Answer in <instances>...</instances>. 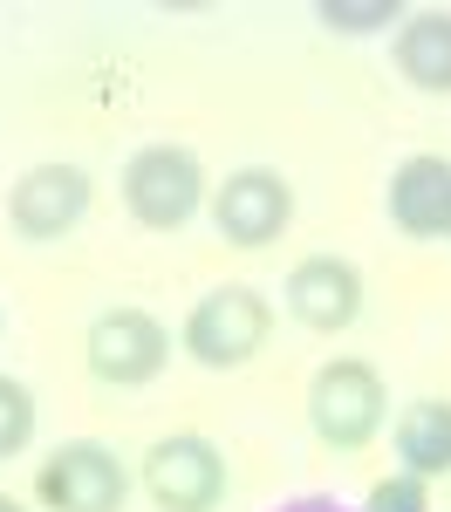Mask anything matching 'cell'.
<instances>
[{"label": "cell", "instance_id": "1", "mask_svg": "<svg viewBox=\"0 0 451 512\" xmlns=\"http://www.w3.org/2000/svg\"><path fill=\"white\" fill-rule=\"evenodd\" d=\"M267 335H274V308L240 287V280H226V287H212L192 301V315L178 328V349L192 355L199 369H246L253 355L267 349Z\"/></svg>", "mask_w": 451, "mask_h": 512}, {"label": "cell", "instance_id": "2", "mask_svg": "<svg viewBox=\"0 0 451 512\" xmlns=\"http://www.w3.org/2000/svg\"><path fill=\"white\" fill-rule=\"evenodd\" d=\"M383 417H390V390H383V376L369 362L335 355V362L315 369V383H308V431L322 437L328 451H363V444H376Z\"/></svg>", "mask_w": 451, "mask_h": 512}, {"label": "cell", "instance_id": "3", "mask_svg": "<svg viewBox=\"0 0 451 512\" xmlns=\"http://www.w3.org/2000/svg\"><path fill=\"white\" fill-rule=\"evenodd\" d=\"M123 205L151 233H185L205 205V164L185 144H144L123 164Z\"/></svg>", "mask_w": 451, "mask_h": 512}, {"label": "cell", "instance_id": "4", "mask_svg": "<svg viewBox=\"0 0 451 512\" xmlns=\"http://www.w3.org/2000/svg\"><path fill=\"white\" fill-rule=\"evenodd\" d=\"M82 355H89V376L110 383V390H144L171 369V328L144 308H103L82 335Z\"/></svg>", "mask_w": 451, "mask_h": 512}, {"label": "cell", "instance_id": "5", "mask_svg": "<svg viewBox=\"0 0 451 512\" xmlns=\"http://www.w3.org/2000/svg\"><path fill=\"white\" fill-rule=\"evenodd\" d=\"M226 451L199 431H178L158 437L144 451V492L158 512H219L226 506Z\"/></svg>", "mask_w": 451, "mask_h": 512}, {"label": "cell", "instance_id": "6", "mask_svg": "<svg viewBox=\"0 0 451 512\" xmlns=\"http://www.w3.org/2000/svg\"><path fill=\"white\" fill-rule=\"evenodd\" d=\"M35 499L48 512H123L130 472H123V458L110 451V444L76 437V444H55V458H41Z\"/></svg>", "mask_w": 451, "mask_h": 512}, {"label": "cell", "instance_id": "7", "mask_svg": "<svg viewBox=\"0 0 451 512\" xmlns=\"http://www.w3.org/2000/svg\"><path fill=\"white\" fill-rule=\"evenodd\" d=\"M212 226H219L226 246L260 253V246H274L294 226V185L281 171H267V164H246L226 185H212Z\"/></svg>", "mask_w": 451, "mask_h": 512}, {"label": "cell", "instance_id": "8", "mask_svg": "<svg viewBox=\"0 0 451 512\" xmlns=\"http://www.w3.org/2000/svg\"><path fill=\"white\" fill-rule=\"evenodd\" d=\"M287 315L301 321V328H315V335H342L349 321L363 315V274H356V260H342V253H308L281 287Z\"/></svg>", "mask_w": 451, "mask_h": 512}, {"label": "cell", "instance_id": "9", "mask_svg": "<svg viewBox=\"0 0 451 512\" xmlns=\"http://www.w3.org/2000/svg\"><path fill=\"white\" fill-rule=\"evenodd\" d=\"M7 219L21 239H69L89 219V171L82 164H35L7 198Z\"/></svg>", "mask_w": 451, "mask_h": 512}, {"label": "cell", "instance_id": "10", "mask_svg": "<svg viewBox=\"0 0 451 512\" xmlns=\"http://www.w3.org/2000/svg\"><path fill=\"white\" fill-rule=\"evenodd\" d=\"M390 226L410 239H451V164L417 151L390 171Z\"/></svg>", "mask_w": 451, "mask_h": 512}, {"label": "cell", "instance_id": "11", "mask_svg": "<svg viewBox=\"0 0 451 512\" xmlns=\"http://www.w3.org/2000/svg\"><path fill=\"white\" fill-rule=\"evenodd\" d=\"M390 55H397V69H404L410 89L451 96V7H417V14H404Z\"/></svg>", "mask_w": 451, "mask_h": 512}, {"label": "cell", "instance_id": "12", "mask_svg": "<svg viewBox=\"0 0 451 512\" xmlns=\"http://www.w3.org/2000/svg\"><path fill=\"white\" fill-rule=\"evenodd\" d=\"M397 472L410 478H451V403L445 396H417L404 417H397Z\"/></svg>", "mask_w": 451, "mask_h": 512}, {"label": "cell", "instance_id": "13", "mask_svg": "<svg viewBox=\"0 0 451 512\" xmlns=\"http://www.w3.org/2000/svg\"><path fill=\"white\" fill-rule=\"evenodd\" d=\"M28 444H35V390L14 383V376H0V465L21 458Z\"/></svg>", "mask_w": 451, "mask_h": 512}, {"label": "cell", "instance_id": "14", "mask_svg": "<svg viewBox=\"0 0 451 512\" xmlns=\"http://www.w3.org/2000/svg\"><path fill=\"white\" fill-rule=\"evenodd\" d=\"M315 14H322V28H335V35H376V28L404 21L397 0H322Z\"/></svg>", "mask_w": 451, "mask_h": 512}, {"label": "cell", "instance_id": "15", "mask_svg": "<svg viewBox=\"0 0 451 512\" xmlns=\"http://www.w3.org/2000/svg\"><path fill=\"white\" fill-rule=\"evenodd\" d=\"M363 512H431V478H410V472H390L369 485Z\"/></svg>", "mask_w": 451, "mask_h": 512}, {"label": "cell", "instance_id": "16", "mask_svg": "<svg viewBox=\"0 0 451 512\" xmlns=\"http://www.w3.org/2000/svg\"><path fill=\"white\" fill-rule=\"evenodd\" d=\"M281 512H349V506H335V499H287Z\"/></svg>", "mask_w": 451, "mask_h": 512}, {"label": "cell", "instance_id": "17", "mask_svg": "<svg viewBox=\"0 0 451 512\" xmlns=\"http://www.w3.org/2000/svg\"><path fill=\"white\" fill-rule=\"evenodd\" d=\"M0 512H21V499H7V492H0Z\"/></svg>", "mask_w": 451, "mask_h": 512}]
</instances>
